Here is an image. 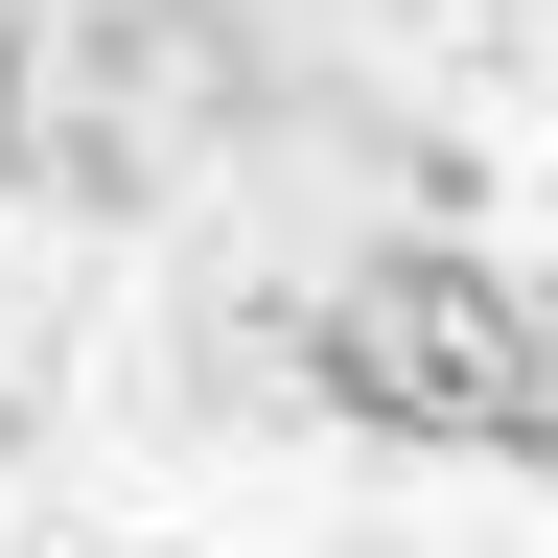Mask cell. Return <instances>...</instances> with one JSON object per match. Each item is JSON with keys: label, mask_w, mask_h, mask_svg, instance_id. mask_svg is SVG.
I'll use <instances>...</instances> for the list:
<instances>
[{"label": "cell", "mask_w": 558, "mask_h": 558, "mask_svg": "<svg viewBox=\"0 0 558 558\" xmlns=\"http://www.w3.org/2000/svg\"><path fill=\"white\" fill-rule=\"evenodd\" d=\"M303 349H326V396L373 418V442H558V326H535L488 256H442V233L349 256Z\"/></svg>", "instance_id": "obj_1"}]
</instances>
